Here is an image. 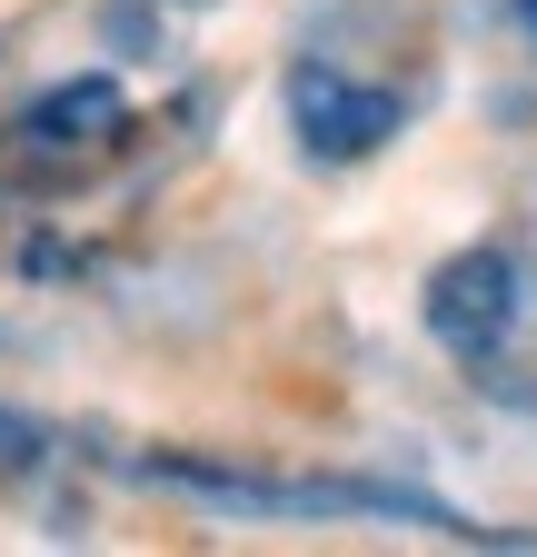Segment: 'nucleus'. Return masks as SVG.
Here are the masks:
<instances>
[{
	"instance_id": "f257e3e1",
	"label": "nucleus",
	"mask_w": 537,
	"mask_h": 557,
	"mask_svg": "<svg viewBox=\"0 0 537 557\" xmlns=\"http://www.w3.org/2000/svg\"><path fill=\"white\" fill-rule=\"evenodd\" d=\"M517 309H527V278H517L508 249H458L428 278V338L458 348V359H498L508 329H517Z\"/></svg>"
},
{
	"instance_id": "f03ea898",
	"label": "nucleus",
	"mask_w": 537,
	"mask_h": 557,
	"mask_svg": "<svg viewBox=\"0 0 537 557\" xmlns=\"http://www.w3.org/2000/svg\"><path fill=\"white\" fill-rule=\"evenodd\" d=\"M398 120H409V110H398V90L339 81L328 60H299V70H289V129H299L309 160H369V150H388Z\"/></svg>"
},
{
	"instance_id": "7ed1b4c3",
	"label": "nucleus",
	"mask_w": 537,
	"mask_h": 557,
	"mask_svg": "<svg viewBox=\"0 0 537 557\" xmlns=\"http://www.w3.org/2000/svg\"><path fill=\"white\" fill-rule=\"evenodd\" d=\"M110 129H120V81H100V70H90V81H60L30 110V139H40V150H90V139H110Z\"/></svg>"
},
{
	"instance_id": "20e7f679",
	"label": "nucleus",
	"mask_w": 537,
	"mask_h": 557,
	"mask_svg": "<svg viewBox=\"0 0 537 557\" xmlns=\"http://www.w3.org/2000/svg\"><path fill=\"white\" fill-rule=\"evenodd\" d=\"M508 11H517V21H527V30H537V0H508Z\"/></svg>"
}]
</instances>
